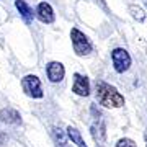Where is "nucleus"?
I'll return each mask as SVG.
<instances>
[{
    "label": "nucleus",
    "instance_id": "nucleus-10",
    "mask_svg": "<svg viewBox=\"0 0 147 147\" xmlns=\"http://www.w3.org/2000/svg\"><path fill=\"white\" fill-rule=\"evenodd\" d=\"M0 121L7 124H20L21 123V115L13 108H3L0 111Z\"/></svg>",
    "mask_w": 147,
    "mask_h": 147
},
{
    "label": "nucleus",
    "instance_id": "nucleus-16",
    "mask_svg": "<svg viewBox=\"0 0 147 147\" xmlns=\"http://www.w3.org/2000/svg\"><path fill=\"white\" fill-rule=\"evenodd\" d=\"M96 2H98V3L101 5V8H105V10H108V8H106V0H96Z\"/></svg>",
    "mask_w": 147,
    "mask_h": 147
},
{
    "label": "nucleus",
    "instance_id": "nucleus-2",
    "mask_svg": "<svg viewBox=\"0 0 147 147\" xmlns=\"http://www.w3.org/2000/svg\"><path fill=\"white\" fill-rule=\"evenodd\" d=\"M70 41H72L74 53L77 56H88L93 49V44L88 39V36L82 33L79 28H72L70 30Z\"/></svg>",
    "mask_w": 147,
    "mask_h": 147
},
{
    "label": "nucleus",
    "instance_id": "nucleus-8",
    "mask_svg": "<svg viewBox=\"0 0 147 147\" xmlns=\"http://www.w3.org/2000/svg\"><path fill=\"white\" fill-rule=\"evenodd\" d=\"M90 131H92V137L95 139L96 146H98V144H100V146L105 144V141H106V126H105L103 118L95 119L93 124H92V127H90Z\"/></svg>",
    "mask_w": 147,
    "mask_h": 147
},
{
    "label": "nucleus",
    "instance_id": "nucleus-9",
    "mask_svg": "<svg viewBox=\"0 0 147 147\" xmlns=\"http://www.w3.org/2000/svg\"><path fill=\"white\" fill-rule=\"evenodd\" d=\"M15 7H16V10L20 11V16L23 18V21L26 25L33 23V20H34V11H33V8L28 5L25 0H15Z\"/></svg>",
    "mask_w": 147,
    "mask_h": 147
},
{
    "label": "nucleus",
    "instance_id": "nucleus-7",
    "mask_svg": "<svg viewBox=\"0 0 147 147\" xmlns=\"http://www.w3.org/2000/svg\"><path fill=\"white\" fill-rule=\"evenodd\" d=\"M34 15L38 16V20L41 21V23H46V25H51V23H54V20H56L53 7L49 5L47 2H41V3L38 5Z\"/></svg>",
    "mask_w": 147,
    "mask_h": 147
},
{
    "label": "nucleus",
    "instance_id": "nucleus-4",
    "mask_svg": "<svg viewBox=\"0 0 147 147\" xmlns=\"http://www.w3.org/2000/svg\"><path fill=\"white\" fill-rule=\"evenodd\" d=\"M111 61H113V67L118 74H124L131 67V62H132L129 53L123 47H116V49L111 51Z\"/></svg>",
    "mask_w": 147,
    "mask_h": 147
},
{
    "label": "nucleus",
    "instance_id": "nucleus-13",
    "mask_svg": "<svg viewBox=\"0 0 147 147\" xmlns=\"http://www.w3.org/2000/svg\"><path fill=\"white\" fill-rule=\"evenodd\" d=\"M51 134H53V137L57 142H61V146H64V144H65V136H64V132H62V129H61V127L53 126V127H51Z\"/></svg>",
    "mask_w": 147,
    "mask_h": 147
},
{
    "label": "nucleus",
    "instance_id": "nucleus-14",
    "mask_svg": "<svg viewBox=\"0 0 147 147\" xmlns=\"http://www.w3.org/2000/svg\"><path fill=\"white\" fill-rule=\"evenodd\" d=\"M116 147H137V146H136V142L132 141V139H129V137H123V139L118 141Z\"/></svg>",
    "mask_w": 147,
    "mask_h": 147
},
{
    "label": "nucleus",
    "instance_id": "nucleus-6",
    "mask_svg": "<svg viewBox=\"0 0 147 147\" xmlns=\"http://www.w3.org/2000/svg\"><path fill=\"white\" fill-rule=\"evenodd\" d=\"M72 92L79 96H88L90 95V82L88 79L82 74L75 72L74 74V84H72Z\"/></svg>",
    "mask_w": 147,
    "mask_h": 147
},
{
    "label": "nucleus",
    "instance_id": "nucleus-12",
    "mask_svg": "<svg viewBox=\"0 0 147 147\" xmlns=\"http://www.w3.org/2000/svg\"><path fill=\"white\" fill-rule=\"evenodd\" d=\"M129 13H131V16L136 21H139V23H144V21H146V16L147 15H146V11L142 10L139 5H134V3L129 5Z\"/></svg>",
    "mask_w": 147,
    "mask_h": 147
},
{
    "label": "nucleus",
    "instance_id": "nucleus-11",
    "mask_svg": "<svg viewBox=\"0 0 147 147\" xmlns=\"http://www.w3.org/2000/svg\"><path fill=\"white\" fill-rule=\"evenodd\" d=\"M67 136H69V139H70V141H72L75 146L87 147V144H85V141H84V137H82V134H80V131L77 129V127L69 126V127H67Z\"/></svg>",
    "mask_w": 147,
    "mask_h": 147
},
{
    "label": "nucleus",
    "instance_id": "nucleus-15",
    "mask_svg": "<svg viewBox=\"0 0 147 147\" xmlns=\"http://www.w3.org/2000/svg\"><path fill=\"white\" fill-rule=\"evenodd\" d=\"M5 141H7V136H5V134H3L2 131H0V144H3Z\"/></svg>",
    "mask_w": 147,
    "mask_h": 147
},
{
    "label": "nucleus",
    "instance_id": "nucleus-3",
    "mask_svg": "<svg viewBox=\"0 0 147 147\" xmlns=\"http://www.w3.org/2000/svg\"><path fill=\"white\" fill-rule=\"evenodd\" d=\"M21 88L30 98H42L44 96L41 80L38 79V75H33V74H28L21 79Z\"/></svg>",
    "mask_w": 147,
    "mask_h": 147
},
{
    "label": "nucleus",
    "instance_id": "nucleus-17",
    "mask_svg": "<svg viewBox=\"0 0 147 147\" xmlns=\"http://www.w3.org/2000/svg\"><path fill=\"white\" fill-rule=\"evenodd\" d=\"M144 137H146V147H147V131H146V134H144Z\"/></svg>",
    "mask_w": 147,
    "mask_h": 147
},
{
    "label": "nucleus",
    "instance_id": "nucleus-1",
    "mask_svg": "<svg viewBox=\"0 0 147 147\" xmlns=\"http://www.w3.org/2000/svg\"><path fill=\"white\" fill-rule=\"evenodd\" d=\"M95 96L101 106L105 108H121L124 106V96L118 92L115 85L106 84L105 80L95 82Z\"/></svg>",
    "mask_w": 147,
    "mask_h": 147
},
{
    "label": "nucleus",
    "instance_id": "nucleus-18",
    "mask_svg": "<svg viewBox=\"0 0 147 147\" xmlns=\"http://www.w3.org/2000/svg\"><path fill=\"white\" fill-rule=\"evenodd\" d=\"M144 5H146V8H147V0H144Z\"/></svg>",
    "mask_w": 147,
    "mask_h": 147
},
{
    "label": "nucleus",
    "instance_id": "nucleus-5",
    "mask_svg": "<svg viewBox=\"0 0 147 147\" xmlns=\"http://www.w3.org/2000/svg\"><path fill=\"white\" fill-rule=\"evenodd\" d=\"M46 75L49 82H53V84H59V82H62L64 77H65V67H64L62 62H59V61H51V62L46 64Z\"/></svg>",
    "mask_w": 147,
    "mask_h": 147
}]
</instances>
